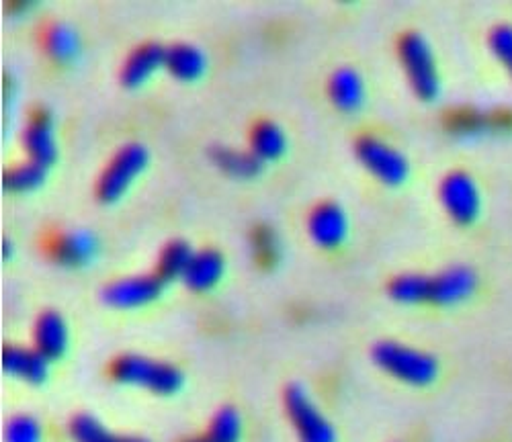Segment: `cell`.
Returning a JSON list of instances; mask_svg holds the SVG:
<instances>
[{"label":"cell","instance_id":"1","mask_svg":"<svg viewBox=\"0 0 512 442\" xmlns=\"http://www.w3.org/2000/svg\"><path fill=\"white\" fill-rule=\"evenodd\" d=\"M373 359L381 369L412 385L431 383L439 373V363L429 352L394 340L377 342L373 346Z\"/></svg>","mask_w":512,"mask_h":442},{"label":"cell","instance_id":"2","mask_svg":"<svg viewBox=\"0 0 512 442\" xmlns=\"http://www.w3.org/2000/svg\"><path fill=\"white\" fill-rule=\"evenodd\" d=\"M111 373L117 381L136 383L154 393H175L183 383V373L166 361L142 355H121L113 361Z\"/></svg>","mask_w":512,"mask_h":442},{"label":"cell","instance_id":"3","mask_svg":"<svg viewBox=\"0 0 512 442\" xmlns=\"http://www.w3.org/2000/svg\"><path fill=\"white\" fill-rule=\"evenodd\" d=\"M398 50L414 91L422 99H435L441 88V80L431 43L418 31H406L400 37Z\"/></svg>","mask_w":512,"mask_h":442},{"label":"cell","instance_id":"4","mask_svg":"<svg viewBox=\"0 0 512 442\" xmlns=\"http://www.w3.org/2000/svg\"><path fill=\"white\" fill-rule=\"evenodd\" d=\"M148 148L140 142H127L123 144L113 158L103 168L99 181H97V193L103 201L117 199L136 176L144 170L148 164Z\"/></svg>","mask_w":512,"mask_h":442},{"label":"cell","instance_id":"5","mask_svg":"<svg viewBox=\"0 0 512 442\" xmlns=\"http://www.w3.org/2000/svg\"><path fill=\"white\" fill-rule=\"evenodd\" d=\"M287 414L300 434L302 442H334L336 432L328 418L320 412L306 387L291 383L285 389Z\"/></svg>","mask_w":512,"mask_h":442},{"label":"cell","instance_id":"6","mask_svg":"<svg viewBox=\"0 0 512 442\" xmlns=\"http://www.w3.org/2000/svg\"><path fill=\"white\" fill-rule=\"evenodd\" d=\"M355 150L359 160L383 183L398 185L406 179L410 170L408 158L386 140L365 134L357 140Z\"/></svg>","mask_w":512,"mask_h":442},{"label":"cell","instance_id":"7","mask_svg":"<svg viewBox=\"0 0 512 442\" xmlns=\"http://www.w3.org/2000/svg\"><path fill=\"white\" fill-rule=\"evenodd\" d=\"M441 201L449 215L459 224H469L480 211V191L472 174L465 170H451L443 176L439 187Z\"/></svg>","mask_w":512,"mask_h":442},{"label":"cell","instance_id":"8","mask_svg":"<svg viewBox=\"0 0 512 442\" xmlns=\"http://www.w3.org/2000/svg\"><path fill=\"white\" fill-rule=\"evenodd\" d=\"M164 279L154 275H134V277H121L113 283H109L103 289V299L113 307H138L152 299H156L162 291Z\"/></svg>","mask_w":512,"mask_h":442},{"label":"cell","instance_id":"9","mask_svg":"<svg viewBox=\"0 0 512 442\" xmlns=\"http://www.w3.org/2000/svg\"><path fill=\"white\" fill-rule=\"evenodd\" d=\"M310 236L324 248H334L347 236V215L345 209L334 201L318 203L308 217Z\"/></svg>","mask_w":512,"mask_h":442},{"label":"cell","instance_id":"10","mask_svg":"<svg viewBox=\"0 0 512 442\" xmlns=\"http://www.w3.org/2000/svg\"><path fill=\"white\" fill-rule=\"evenodd\" d=\"M23 146L29 158L50 164L58 156V142L52 131V115L46 107H35L31 121L23 129Z\"/></svg>","mask_w":512,"mask_h":442},{"label":"cell","instance_id":"11","mask_svg":"<svg viewBox=\"0 0 512 442\" xmlns=\"http://www.w3.org/2000/svg\"><path fill=\"white\" fill-rule=\"evenodd\" d=\"M478 285L476 273L469 267H449L443 273L431 277V297L429 301L441 305H453L474 293Z\"/></svg>","mask_w":512,"mask_h":442},{"label":"cell","instance_id":"12","mask_svg":"<svg viewBox=\"0 0 512 442\" xmlns=\"http://www.w3.org/2000/svg\"><path fill=\"white\" fill-rule=\"evenodd\" d=\"M3 367L15 377H21L31 383H41L48 377L50 359L39 348L5 346Z\"/></svg>","mask_w":512,"mask_h":442},{"label":"cell","instance_id":"13","mask_svg":"<svg viewBox=\"0 0 512 442\" xmlns=\"http://www.w3.org/2000/svg\"><path fill=\"white\" fill-rule=\"evenodd\" d=\"M35 348H39L44 355L52 361L64 355L68 346V326L66 320L56 312V309H48L41 314L33 328Z\"/></svg>","mask_w":512,"mask_h":442},{"label":"cell","instance_id":"14","mask_svg":"<svg viewBox=\"0 0 512 442\" xmlns=\"http://www.w3.org/2000/svg\"><path fill=\"white\" fill-rule=\"evenodd\" d=\"M166 46L158 41H144L132 50L121 66V80L125 84H140L144 82L158 66H164Z\"/></svg>","mask_w":512,"mask_h":442},{"label":"cell","instance_id":"15","mask_svg":"<svg viewBox=\"0 0 512 442\" xmlns=\"http://www.w3.org/2000/svg\"><path fill=\"white\" fill-rule=\"evenodd\" d=\"M224 267H226L224 256L216 248H203L193 254L183 279L191 289L203 291L222 279Z\"/></svg>","mask_w":512,"mask_h":442},{"label":"cell","instance_id":"16","mask_svg":"<svg viewBox=\"0 0 512 442\" xmlns=\"http://www.w3.org/2000/svg\"><path fill=\"white\" fill-rule=\"evenodd\" d=\"M328 95L340 109H357L363 101V78L351 66H338L328 76Z\"/></svg>","mask_w":512,"mask_h":442},{"label":"cell","instance_id":"17","mask_svg":"<svg viewBox=\"0 0 512 442\" xmlns=\"http://www.w3.org/2000/svg\"><path fill=\"white\" fill-rule=\"evenodd\" d=\"M97 248H99V240L89 230L66 232V234L58 236L56 242L52 244L54 256L62 264H70V267H76V264H82V262H89L97 254Z\"/></svg>","mask_w":512,"mask_h":442},{"label":"cell","instance_id":"18","mask_svg":"<svg viewBox=\"0 0 512 442\" xmlns=\"http://www.w3.org/2000/svg\"><path fill=\"white\" fill-rule=\"evenodd\" d=\"M205 54L199 46L189 41H175L166 46L164 66L179 78H195L205 70Z\"/></svg>","mask_w":512,"mask_h":442},{"label":"cell","instance_id":"19","mask_svg":"<svg viewBox=\"0 0 512 442\" xmlns=\"http://www.w3.org/2000/svg\"><path fill=\"white\" fill-rule=\"evenodd\" d=\"M287 146L285 131L273 119H259L250 131V150L259 158H275Z\"/></svg>","mask_w":512,"mask_h":442},{"label":"cell","instance_id":"20","mask_svg":"<svg viewBox=\"0 0 512 442\" xmlns=\"http://www.w3.org/2000/svg\"><path fill=\"white\" fill-rule=\"evenodd\" d=\"M70 434L76 442H150L140 436L111 434L95 416L78 414L70 422Z\"/></svg>","mask_w":512,"mask_h":442},{"label":"cell","instance_id":"21","mask_svg":"<svg viewBox=\"0 0 512 442\" xmlns=\"http://www.w3.org/2000/svg\"><path fill=\"white\" fill-rule=\"evenodd\" d=\"M44 43L46 50L58 58V60H68L76 56L80 48V37L74 25L68 21H52L46 31H44Z\"/></svg>","mask_w":512,"mask_h":442},{"label":"cell","instance_id":"22","mask_svg":"<svg viewBox=\"0 0 512 442\" xmlns=\"http://www.w3.org/2000/svg\"><path fill=\"white\" fill-rule=\"evenodd\" d=\"M211 158L224 170L236 176H254L261 170V160L252 150H240L234 146H213Z\"/></svg>","mask_w":512,"mask_h":442},{"label":"cell","instance_id":"23","mask_svg":"<svg viewBox=\"0 0 512 442\" xmlns=\"http://www.w3.org/2000/svg\"><path fill=\"white\" fill-rule=\"evenodd\" d=\"M193 250L189 246V242L185 240H173L168 242L162 252H160V258H158V275L164 279V281H170V279H177V277H185V271L189 267V262L193 258Z\"/></svg>","mask_w":512,"mask_h":442},{"label":"cell","instance_id":"24","mask_svg":"<svg viewBox=\"0 0 512 442\" xmlns=\"http://www.w3.org/2000/svg\"><path fill=\"white\" fill-rule=\"evenodd\" d=\"M46 172H48V164H41L33 158H27V160L13 164L5 170L3 183L7 189L27 191V189H33V187L44 183Z\"/></svg>","mask_w":512,"mask_h":442},{"label":"cell","instance_id":"25","mask_svg":"<svg viewBox=\"0 0 512 442\" xmlns=\"http://www.w3.org/2000/svg\"><path fill=\"white\" fill-rule=\"evenodd\" d=\"M390 295L402 303L429 301L431 297V277L424 275H400L390 283Z\"/></svg>","mask_w":512,"mask_h":442},{"label":"cell","instance_id":"26","mask_svg":"<svg viewBox=\"0 0 512 442\" xmlns=\"http://www.w3.org/2000/svg\"><path fill=\"white\" fill-rule=\"evenodd\" d=\"M242 434V420L234 408H222L211 418L209 430L205 432L209 442H238Z\"/></svg>","mask_w":512,"mask_h":442},{"label":"cell","instance_id":"27","mask_svg":"<svg viewBox=\"0 0 512 442\" xmlns=\"http://www.w3.org/2000/svg\"><path fill=\"white\" fill-rule=\"evenodd\" d=\"M252 250L263 264H271L279 256V238L269 226H256L252 230Z\"/></svg>","mask_w":512,"mask_h":442},{"label":"cell","instance_id":"28","mask_svg":"<svg viewBox=\"0 0 512 442\" xmlns=\"http://www.w3.org/2000/svg\"><path fill=\"white\" fill-rule=\"evenodd\" d=\"M7 442H41V424L27 414L15 416L5 430Z\"/></svg>","mask_w":512,"mask_h":442},{"label":"cell","instance_id":"29","mask_svg":"<svg viewBox=\"0 0 512 442\" xmlns=\"http://www.w3.org/2000/svg\"><path fill=\"white\" fill-rule=\"evenodd\" d=\"M490 48L512 72V25L500 23L490 31Z\"/></svg>","mask_w":512,"mask_h":442},{"label":"cell","instance_id":"30","mask_svg":"<svg viewBox=\"0 0 512 442\" xmlns=\"http://www.w3.org/2000/svg\"><path fill=\"white\" fill-rule=\"evenodd\" d=\"M3 252H5V256H9V252H11V242L9 240L3 242Z\"/></svg>","mask_w":512,"mask_h":442}]
</instances>
